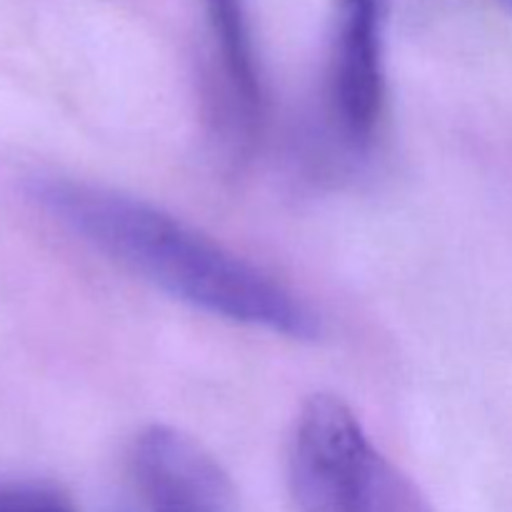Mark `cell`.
I'll return each instance as SVG.
<instances>
[{"mask_svg":"<svg viewBox=\"0 0 512 512\" xmlns=\"http://www.w3.org/2000/svg\"><path fill=\"white\" fill-rule=\"evenodd\" d=\"M28 190L75 238L203 313L288 340L320 335L300 295L148 200L63 175H40Z\"/></svg>","mask_w":512,"mask_h":512,"instance_id":"obj_1","label":"cell"},{"mask_svg":"<svg viewBox=\"0 0 512 512\" xmlns=\"http://www.w3.org/2000/svg\"><path fill=\"white\" fill-rule=\"evenodd\" d=\"M288 485L298 512H435L338 395L318 393L295 415Z\"/></svg>","mask_w":512,"mask_h":512,"instance_id":"obj_2","label":"cell"},{"mask_svg":"<svg viewBox=\"0 0 512 512\" xmlns=\"http://www.w3.org/2000/svg\"><path fill=\"white\" fill-rule=\"evenodd\" d=\"M390 0H333L328 38V105L345 143L365 148L388 98Z\"/></svg>","mask_w":512,"mask_h":512,"instance_id":"obj_3","label":"cell"},{"mask_svg":"<svg viewBox=\"0 0 512 512\" xmlns=\"http://www.w3.org/2000/svg\"><path fill=\"white\" fill-rule=\"evenodd\" d=\"M128 463L143 512H243L220 460L185 430L148 425L135 435Z\"/></svg>","mask_w":512,"mask_h":512,"instance_id":"obj_4","label":"cell"},{"mask_svg":"<svg viewBox=\"0 0 512 512\" xmlns=\"http://www.w3.org/2000/svg\"><path fill=\"white\" fill-rule=\"evenodd\" d=\"M210 33L225 75L235 123L255 135L263 123L265 90L245 0H203Z\"/></svg>","mask_w":512,"mask_h":512,"instance_id":"obj_5","label":"cell"},{"mask_svg":"<svg viewBox=\"0 0 512 512\" xmlns=\"http://www.w3.org/2000/svg\"><path fill=\"white\" fill-rule=\"evenodd\" d=\"M0 512H78L73 500L48 483L0 485Z\"/></svg>","mask_w":512,"mask_h":512,"instance_id":"obj_6","label":"cell"},{"mask_svg":"<svg viewBox=\"0 0 512 512\" xmlns=\"http://www.w3.org/2000/svg\"><path fill=\"white\" fill-rule=\"evenodd\" d=\"M503 3H505V5H508V8L512 10V0H503Z\"/></svg>","mask_w":512,"mask_h":512,"instance_id":"obj_7","label":"cell"}]
</instances>
